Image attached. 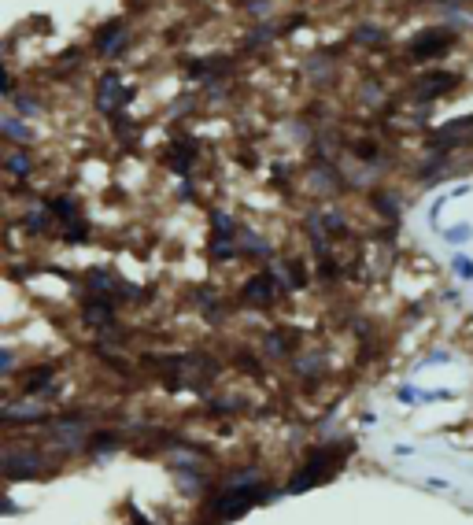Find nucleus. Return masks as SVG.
Returning a JSON list of instances; mask_svg holds the SVG:
<instances>
[{
    "mask_svg": "<svg viewBox=\"0 0 473 525\" xmlns=\"http://www.w3.org/2000/svg\"><path fill=\"white\" fill-rule=\"evenodd\" d=\"M448 48V34H421L418 41L407 45V56L410 59H432L437 52H443Z\"/></svg>",
    "mask_w": 473,
    "mask_h": 525,
    "instance_id": "1",
    "label": "nucleus"
},
{
    "mask_svg": "<svg viewBox=\"0 0 473 525\" xmlns=\"http://www.w3.org/2000/svg\"><path fill=\"white\" fill-rule=\"evenodd\" d=\"M122 41H126V26H122V23H111L107 30H100V37H96V48H100L104 56H111Z\"/></svg>",
    "mask_w": 473,
    "mask_h": 525,
    "instance_id": "2",
    "label": "nucleus"
},
{
    "mask_svg": "<svg viewBox=\"0 0 473 525\" xmlns=\"http://www.w3.org/2000/svg\"><path fill=\"white\" fill-rule=\"evenodd\" d=\"M244 296H248L252 303H270V300H274V281H270L266 274L252 277V281H248V289H244Z\"/></svg>",
    "mask_w": 473,
    "mask_h": 525,
    "instance_id": "3",
    "label": "nucleus"
},
{
    "mask_svg": "<svg viewBox=\"0 0 473 525\" xmlns=\"http://www.w3.org/2000/svg\"><path fill=\"white\" fill-rule=\"evenodd\" d=\"M451 82H455L451 74H437V78H429V82H421V85H426V89H421V96H437V93H443V89H451Z\"/></svg>",
    "mask_w": 473,
    "mask_h": 525,
    "instance_id": "4",
    "label": "nucleus"
},
{
    "mask_svg": "<svg viewBox=\"0 0 473 525\" xmlns=\"http://www.w3.org/2000/svg\"><path fill=\"white\" fill-rule=\"evenodd\" d=\"M470 237V226H455V230L448 233V241H466Z\"/></svg>",
    "mask_w": 473,
    "mask_h": 525,
    "instance_id": "5",
    "label": "nucleus"
},
{
    "mask_svg": "<svg viewBox=\"0 0 473 525\" xmlns=\"http://www.w3.org/2000/svg\"><path fill=\"white\" fill-rule=\"evenodd\" d=\"M8 167H12L15 174H26V160H23V156H12V160H8Z\"/></svg>",
    "mask_w": 473,
    "mask_h": 525,
    "instance_id": "6",
    "label": "nucleus"
},
{
    "mask_svg": "<svg viewBox=\"0 0 473 525\" xmlns=\"http://www.w3.org/2000/svg\"><path fill=\"white\" fill-rule=\"evenodd\" d=\"M377 37H381L377 30H359V41H377Z\"/></svg>",
    "mask_w": 473,
    "mask_h": 525,
    "instance_id": "7",
    "label": "nucleus"
},
{
    "mask_svg": "<svg viewBox=\"0 0 473 525\" xmlns=\"http://www.w3.org/2000/svg\"><path fill=\"white\" fill-rule=\"evenodd\" d=\"M455 263H459V274H466V277L473 274V266H470V259H455Z\"/></svg>",
    "mask_w": 473,
    "mask_h": 525,
    "instance_id": "8",
    "label": "nucleus"
}]
</instances>
